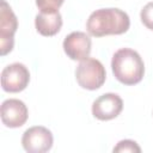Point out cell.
I'll return each instance as SVG.
<instances>
[{
	"label": "cell",
	"instance_id": "3",
	"mask_svg": "<svg viewBox=\"0 0 153 153\" xmlns=\"http://www.w3.org/2000/svg\"><path fill=\"white\" fill-rule=\"evenodd\" d=\"M106 72L103 63L93 57L81 60L75 69V79L78 84L86 90H97L104 82Z\"/></svg>",
	"mask_w": 153,
	"mask_h": 153
},
{
	"label": "cell",
	"instance_id": "6",
	"mask_svg": "<svg viewBox=\"0 0 153 153\" xmlns=\"http://www.w3.org/2000/svg\"><path fill=\"white\" fill-rule=\"evenodd\" d=\"M51 131L42 126H35L26 129L22 137L23 148L29 153H44L53 147Z\"/></svg>",
	"mask_w": 153,
	"mask_h": 153
},
{
	"label": "cell",
	"instance_id": "10",
	"mask_svg": "<svg viewBox=\"0 0 153 153\" xmlns=\"http://www.w3.org/2000/svg\"><path fill=\"white\" fill-rule=\"evenodd\" d=\"M35 26L38 33L49 37L56 35L62 26V17L59 10L41 11L35 18Z\"/></svg>",
	"mask_w": 153,
	"mask_h": 153
},
{
	"label": "cell",
	"instance_id": "1",
	"mask_svg": "<svg viewBox=\"0 0 153 153\" xmlns=\"http://www.w3.org/2000/svg\"><path fill=\"white\" fill-rule=\"evenodd\" d=\"M130 26L129 16L120 8H99L92 12L86 22L87 32L93 37L122 35Z\"/></svg>",
	"mask_w": 153,
	"mask_h": 153
},
{
	"label": "cell",
	"instance_id": "9",
	"mask_svg": "<svg viewBox=\"0 0 153 153\" xmlns=\"http://www.w3.org/2000/svg\"><path fill=\"white\" fill-rule=\"evenodd\" d=\"M0 115L1 121L6 127L18 128L27 121L29 111L24 102L16 98H10L2 102Z\"/></svg>",
	"mask_w": 153,
	"mask_h": 153
},
{
	"label": "cell",
	"instance_id": "2",
	"mask_svg": "<svg viewBox=\"0 0 153 153\" xmlns=\"http://www.w3.org/2000/svg\"><path fill=\"white\" fill-rule=\"evenodd\" d=\"M111 68L115 78L124 85L140 82L145 74V63L140 54L130 48H121L114 54Z\"/></svg>",
	"mask_w": 153,
	"mask_h": 153
},
{
	"label": "cell",
	"instance_id": "11",
	"mask_svg": "<svg viewBox=\"0 0 153 153\" xmlns=\"http://www.w3.org/2000/svg\"><path fill=\"white\" fill-rule=\"evenodd\" d=\"M140 18H141L142 24L147 29L153 30V1H151L143 6V8L141 10V13H140Z\"/></svg>",
	"mask_w": 153,
	"mask_h": 153
},
{
	"label": "cell",
	"instance_id": "12",
	"mask_svg": "<svg viewBox=\"0 0 153 153\" xmlns=\"http://www.w3.org/2000/svg\"><path fill=\"white\" fill-rule=\"evenodd\" d=\"M114 152H116V153H123V152H136V153H140L141 148L133 140H122L114 147Z\"/></svg>",
	"mask_w": 153,
	"mask_h": 153
},
{
	"label": "cell",
	"instance_id": "13",
	"mask_svg": "<svg viewBox=\"0 0 153 153\" xmlns=\"http://www.w3.org/2000/svg\"><path fill=\"white\" fill-rule=\"evenodd\" d=\"M65 0H36V5L41 11L59 10Z\"/></svg>",
	"mask_w": 153,
	"mask_h": 153
},
{
	"label": "cell",
	"instance_id": "7",
	"mask_svg": "<svg viewBox=\"0 0 153 153\" xmlns=\"http://www.w3.org/2000/svg\"><path fill=\"white\" fill-rule=\"evenodd\" d=\"M123 109V100L116 93H104L92 104V115L100 121L117 117Z\"/></svg>",
	"mask_w": 153,
	"mask_h": 153
},
{
	"label": "cell",
	"instance_id": "4",
	"mask_svg": "<svg viewBox=\"0 0 153 153\" xmlns=\"http://www.w3.org/2000/svg\"><path fill=\"white\" fill-rule=\"evenodd\" d=\"M18 27V20L11 6L1 0L0 7V54L1 56L12 51L14 45V33Z\"/></svg>",
	"mask_w": 153,
	"mask_h": 153
},
{
	"label": "cell",
	"instance_id": "8",
	"mask_svg": "<svg viewBox=\"0 0 153 153\" xmlns=\"http://www.w3.org/2000/svg\"><path fill=\"white\" fill-rule=\"evenodd\" d=\"M91 38L82 31H73L63 39V50L71 60H85L91 53Z\"/></svg>",
	"mask_w": 153,
	"mask_h": 153
},
{
	"label": "cell",
	"instance_id": "5",
	"mask_svg": "<svg viewBox=\"0 0 153 153\" xmlns=\"http://www.w3.org/2000/svg\"><path fill=\"white\" fill-rule=\"evenodd\" d=\"M30 81V72L27 67L20 62H14L6 66L1 72L2 90L11 93H17L26 88Z\"/></svg>",
	"mask_w": 153,
	"mask_h": 153
}]
</instances>
